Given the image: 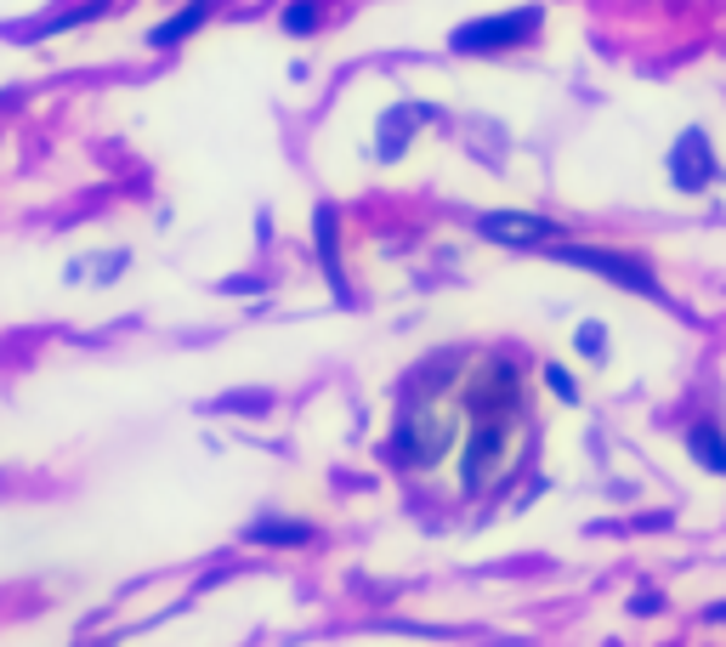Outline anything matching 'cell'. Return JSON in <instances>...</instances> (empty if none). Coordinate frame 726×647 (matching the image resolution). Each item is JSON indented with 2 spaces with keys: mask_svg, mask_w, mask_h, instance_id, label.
<instances>
[{
  "mask_svg": "<svg viewBox=\"0 0 726 647\" xmlns=\"http://www.w3.org/2000/svg\"><path fill=\"white\" fill-rule=\"evenodd\" d=\"M545 262L585 267V272H596V279L619 284V290H636L641 302H659V307H670V302H664L659 272H653V262H647L641 251H608V244H568V239H550V244H545Z\"/></svg>",
  "mask_w": 726,
  "mask_h": 647,
  "instance_id": "6da1fadb",
  "label": "cell"
},
{
  "mask_svg": "<svg viewBox=\"0 0 726 647\" xmlns=\"http://www.w3.org/2000/svg\"><path fill=\"white\" fill-rule=\"evenodd\" d=\"M455 437H460L455 415H443L432 404H404V420H397V432H392V460L409 466V471H425L455 449Z\"/></svg>",
  "mask_w": 726,
  "mask_h": 647,
  "instance_id": "7a4b0ae2",
  "label": "cell"
},
{
  "mask_svg": "<svg viewBox=\"0 0 726 647\" xmlns=\"http://www.w3.org/2000/svg\"><path fill=\"white\" fill-rule=\"evenodd\" d=\"M545 23V7H511L494 17H471L460 29H448V52L460 58H483V52H511V46H528Z\"/></svg>",
  "mask_w": 726,
  "mask_h": 647,
  "instance_id": "3957f363",
  "label": "cell"
},
{
  "mask_svg": "<svg viewBox=\"0 0 726 647\" xmlns=\"http://www.w3.org/2000/svg\"><path fill=\"white\" fill-rule=\"evenodd\" d=\"M511 427L517 420H471V432L460 437V489L466 494H483L499 471H506V455H511Z\"/></svg>",
  "mask_w": 726,
  "mask_h": 647,
  "instance_id": "277c9868",
  "label": "cell"
},
{
  "mask_svg": "<svg viewBox=\"0 0 726 647\" xmlns=\"http://www.w3.org/2000/svg\"><path fill=\"white\" fill-rule=\"evenodd\" d=\"M460 415H466V420H488V415L517 420V415H522V381H517V364H511V358H488V364L477 369V381L460 392Z\"/></svg>",
  "mask_w": 726,
  "mask_h": 647,
  "instance_id": "5b68a950",
  "label": "cell"
},
{
  "mask_svg": "<svg viewBox=\"0 0 726 647\" xmlns=\"http://www.w3.org/2000/svg\"><path fill=\"white\" fill-rule=\"evenodd\" d=\"M477 233L506 251H545L550 239H562V228L539 211H477Z\"/></svg>",
  "mask_w": 726,
  "mask_h": 647,
  "instance_id": "8992f818",
  "label": "cell"
},
{
  "mask_svg": "<svg viewBox=\"0 0 726 647\" xmlns=\"http://www.w3.org/2000/svg\"><path fill=\"white\" fill-rule=\"evenodd\" d=\"M715 148H710V137L698 131V126H687L682 137H675V148H670V182L682 188V193H704L710 182H715Z\"/></svg>",
  "mask_w": 726,
  "mask_h": 647,
  "instance_id": "52a82bcc",
  "label": "cell"
},
{
  "mask_svg": "<svg viewBox=\"0 0 726 647\" xmlns=\"http://www.w3.org/2000/svg\"><path fill=\"white\" fill-rule=\"evenodd\" d=\"M420 103H397V109H386V119H381V137H374V160H397L409 148V137L420 131Z\"/></svg>",
  "mask_w": 726,
  "mask_h": 647,
  "instance_id": "ba28073f",
  "label": "cell"
},
{
  "mask_svg": "<svg viewBox=\"0 0 726 647\" xmlns=\"http://www.w3.org/2000/svg\"><path fill=\"white\" fill-rule=\"evenodd\" d=\"M687 455L710 471V478H726V432L715 427V420H698V427H687Z\"/></svg>",
  "mask_w": 726,
  "mask_h": 647,
  "instance_id": "9c48e42d",
  "label": "cell"
},
{
  "mask_svg": "<svg viewBox=\"0 0 726 647\" xmlns=\"http://www.w3.org/2000/svg\"><path fill=\"white\" fill-rule=\"evenodd\" d=\"M250 545H313V522L302 517H256L244 529Z\"/></svg>",
  "mask_w": 726,
  "mask_h": 647,
  "instance_id": "30bf717a",
  "label": "cell"
},
{
  "mask_svg": "<svg viewBox=\"0 0 726 647\" xmlns=\"http://www.w3.org/2000/svg\"><path fill=\"white\" fill-rule=\"evenodd\" d=\"M211 12H216V0H188V7H182L177 17H165L160 29L148 35V46H154V52H165V46H182V40H188V35L199 29V23L211 17Z\"/></svg>",
  "mask_w": 726,
  "mask_h": 647,
  "instance_id": "8fae6325",
  "label": "cell"
},
{
  "mask_svg": "<svg viewBox=\"0 0 726 647\" xmlns=\"http://www.w3.org/2000/svg\"><path fill=\"white\" fill-rule=\"evenodd\" d=\"M313 233H318V256H323V272H330V290L346 302V279H341V256H335V211H318Z\"/></svg>",
  "mask_w": 726,
  "mask_h": 647,
  "instance_id": "7c38bea8",
  "label": "cell"
},
{
  "mask_svg": "<svg viewBox=\"0 0 726 647\" xmlns=\"http://www.w3.org/2000/svg\"><path fill=\"white\" fill-rule=\"evenodd\" d=\"M279 29H284L290 40L318 35V29H323V7H318V0H290V7L279 12Z\"/></svg>",
  "mask_w": 726,
  "mask_h": 647,
  "instance_id": "4fadbf2b",
  "label": "cell"
},
{
  "mask_svg": "<svg viewBox=\"0 0 726 647\" xmlns=\"http://www.w3.org/2000/svg\"><path fill=\"white\" fill-rule=\"evenodd\" d=\"M573 346H579V358L602 364L608 358V330H602V324H579V330H573Z\"/></svg>",
  "mask_w": 726,
  "mask_h": 647,
  "instance_id": "5bb4252c",
  "label": "cell"
},
{
  "mask_svg": "<svg viewBox=\"0 0 726 647\" xmlns=\"http://www.w3.org/2000/svg\"><path fill=\"white\" fill-rule=\"evenodd\" d=\"M545 381H550V392H557L562 404H579V386H573V376H568V369H557V364H550V369H545Z\"/></svg>",
  "mask_w": 726,
  "mask_h": 647,
  "instance_id": "9a60e30c",
  "label": "cell"
},
{
  "mask_svg": "<svg viewBox=\"0 0 726 647\" xmlns=\"http://www.w3.org/2000/svg\"><path fill=\"white\" fill-rule=\"evenodd\" d=\"M119 272H125V251H114V256H109L103 267L91 272V279H97V284H109V279H119Z\"/></svg>",
  "mask_w": 726,
  "mask_h": 647,
  "instance_id": "2e32d148",
  "label": "cell"
}]
</instances>
